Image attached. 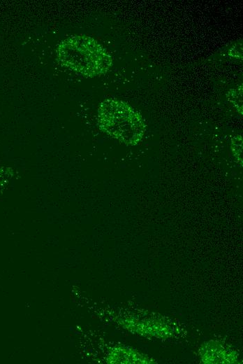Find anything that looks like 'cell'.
<instances>
[{"mask_svg":"<svg viewBox=\"0 0 243 364\" xmlns=\"http://www.w3.org/2000/svg\"><path fill=\"white\" fill-rule=\"evenodd\" d=\"M110 363H150L149 360L134 350L126 348H116L109 355Z\"/></svg>","mask_w":243,"mask_h":364,"instance_id":"4","label":"cell"},{"mask_svg":"<svg viewBox=\"0 0 243 364\" xmlns=\"http://www.w3.org/2000/svg\"><path fill=\"white\" fill-rule=\"evenodd\" d=\"M58 62L71 71L88 77L105 74L112 64L110 53L94 38L73 35L57 46Z\"/></svg>","mask_w":243,"mask_h":364,"instance_id":"1","label":"cell"},{"mask_svg":"<svg viewBox=\"0 0 243 364\" xmlns=\"http://www.w3.org/2000/svg\"><path fill=\"white\" fill-rule=\"evenodd\" d=\"M202 360L205 363H231L236 360L235 352L224 346L212 343L207 344L201 349Z\"/></svg>","mask_w":243,"mask_h":364,"instance_id":"3","label":"cell"},{"mask_svg":"<svg viewBox=\"0 0 243 364\" xmlns=\"http://www.w3.org/2000/svg\"><path fill=\"white\" fill-rule=\"evenodd\" d=\"M98 123L103 131L126 144L138 142L144 132L139 114L125 102L115 99H108L101 104Z\"/></svg>","mask_w":243,"mask_h":364,"instance_id":"2","label":"cell"}]
</instances>
